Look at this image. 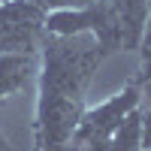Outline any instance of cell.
Returning <instances> with one entry per match:
<instances>
[{"label": "cell", "mask_w": 151, "mask_h": 151, "mask_svg": "<svg viewBox=\"0 0 151 151\" xmlns=\"http://www.w3.org/2000/svg\"><path fill=\"white\" fill-rule=\"evenodd\" d=\"M45 12H58V9H82L88 6L91 0H36Z\"/></svg>", "instance_id": "ba28073f"}, {"label": "cell", "mask_w": 151, "mask_h": 151, "mask_svg": "<svg viewBox=\"0 0 151 151\" xmlns=\"http://www.w3.org/2000/svg\"><path fill=\"white\" fill-rule=\"evenodd\" d=\"M142 67H139V76H133L139 85H145L151 79V0H148V18H145V33H142Z\"/></svg>", "instance_id": "52a82bcc"}, {"label": "cell", "mask_w": 151, "mask_h": 151, "mask_svg": "<svg viewBox=\"0 0 151 151\" xmlns=\"http://www.w3.org/2000/svg\"><path fill=\"white\" fill-rule=\"evenodd\" d=\"M106 60L103 48L91 33L58 36L45 33L40 42V73H36V121L33 151H67L73 130L79 127L85 97L94 73Z\"/></svg>", "instance_id": "6da1fadb"}, {"label": "cell", "mask_w": 151, "mask_h": 151, "mask_svg": "<svg viewBox=\"0 0 151 151\" xmlns=\"http://www.w3.org/2000/svg\"><path fill=\"white\" fill-rule=\"evenodd\" d=\"M142 106H148V109H151V79L142 85Z\"/></svg>", "instance_id": "9c48e42d"}, {"label": "cell", "mask_w": 151, "mask_h": 151, "mask_svg": "<svg viewBox=\"0 0 151 151\" xmlns=\"http://www.w3.org/2000/svg\"><path fill=\"white\" fill-rule=\"evenodd\" d=\"M115 12L121 18L124 30V52H139L142 33H145V18H148V0H112Z\"/></svg>", "instance_id": "5b68a950"}, {"label": "cell", "mask_w": 151, "mask_h": 151, "mask_svg": "<svg viewBox=\"0 0 151 151\" xmlns=\"http://www.w3.org/2000/svg\"><path fill=\"white\" fill-rule=\"evenodd\" d=\"M48 12L36 0H0V55L40 52Z\"/></svg>", "instance_id": "3957f363"}, {"label": "cell", "mask_w": 151, "mask_h": 151, "mask_svg": "<svg viewBox=\"0 0 151 151\" xmlns=\"http://www.w3.org/2000/svg\"><path fill=\"white\" fill-rule=\"evenodd\" d=\"M0 106H3V97H0Z\"/></svg>", "instance_id": "8fae6325"}, {"label": "cell", "mask_w": 151, "mask_h": 151, "mask_svg": "<svg viewBox=\"0 0 151 151\" xmlns=\"http://www.w3.org/2000/svg\"><path fill=\"white\" fill-rule=\"evenodd\" d=\"M142 103V85L130 79L118 94L97 106H88L79 118V127L73 130V139L67 151H109V142L115 136L118 124Z\"/></svg>", "instance_id": "7a4b0ae2"}, {"label": "cell", "mask_w": 151, "mask_h": 151, "mask_svg": "<svg viewBox=\"0 0 151 151\" xmlns=\"http://www.w3.org/2000/svg\"><path fill=\"white\" fill-rule=\"evenodd\" d=\"M40 73V52H3L0 55V97H15Z\"/></svg>", "instance_id": "277c9868"}, {"label": "cell", "mask_w": 151, "mask_h": 151, "mask_svg": "<svg viewBox=\"0 0 151 151\" xmlns=\"http://www.w3.org/2000/svg\"><path fill=\"white\" fill-rule=\"evenodd\" d=\"M0 151H15V148H12V142L6 139V136H3V133H0Z\"/></svg>", "instance_id": "30bf717a"}, {"label": "cell", "mask_w": 151, "mask_h": 151, "mask_svg": "<svg viewBox=\"0 0 151 151\" xmlns=\"http://www.w3.org/2000/svg\"><path fill=\"white\" fill-rule=\"evenodd\" d=\"M109 151H142V112H139V106L118 124V130L109 142Z\"/></svg>", "instance_id": "8992f818"}]
</instances>
